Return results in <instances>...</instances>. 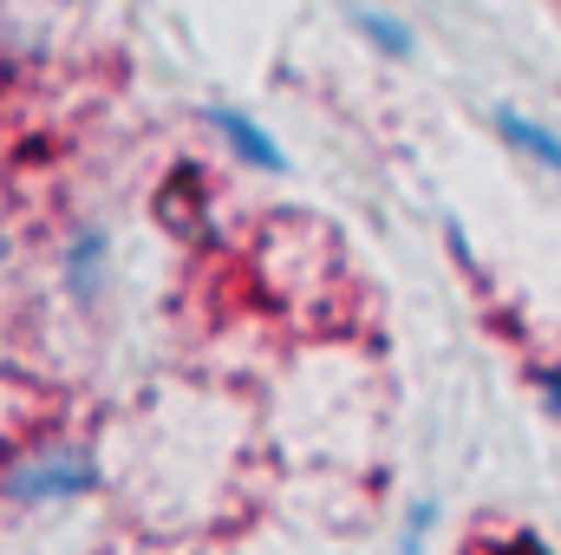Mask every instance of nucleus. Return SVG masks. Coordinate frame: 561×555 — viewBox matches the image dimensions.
Wrapping results in <instances>:
<instances>
[{
	"instance_id": "obj_1",
	"label": "nucleus",
	"mask_w": 561,
	"mask_h": 555,
	"mask_svg": "<svg viewBox=\"0 0 561 555\" xmlns=\"http://www.w3.org/2000/svg\"><path fill=\"white\" fill-rule=\"evenodd\" d=\"M92 490H99V457H92V444H72V438L26 444L0 471V497L20 510H59V503L92 497Z\"/></svg>"
},
{
	"instance_id": "obj_2",
	"label": "nucleus",
	"mask_w": 561,
	"mask_h": 555,
	"mask_svg": "<svg viewBox=\"0 0 561 555\" xmlns=\"http://www.w3.org/2000/svg\"><path fill=\"white\" fill-rule=\"evenodd\" d=\"M203 125L229 144L236 163L268 170V177H287V150H280V138L262 125V118H249V112H236V105H203Z\"/></svg>"
},
{
	"instance_id": "obj_3",
	"label": "nucleus",
	"mask_w": 561,
	"mask_h": 555,
	"mask_svg": "<svg viewBox=\"0 0 561 555\" xmlns=\"http://www.w3.org/2000/svg\"><path fill=\"white\" fill-rule=\"evenodd\" d=\"M59 281H66L72 307H99V294H105V281H112V236L92 229V223L72 229L66 249H59Z\"/></svg>"
},
{
	"instance_id": "obj_4",
	"label": "nucleus",
	"mask_w": 561,
	"mask_h": 555,
	"mask_svg": "<svg viewBox=\"0 0 561 555\" xmlns=\"http://www.w3.org/2000/svg\"><path fill=\"white\" fill-rule=\"evenodd\" d=\"M490 125H496V138L510 144L516 157H529V163H542L549 177H561V132L556 125H542V118H529V112H516V105H496Z\"/></svg>"
},
{
	"instance_id": "obj_5",
	"label": "nucleus",
	"mask_w": 561,
	"mask_h": 555,
	"mask_svg": "<svg viewBox=\"0 0 561 555\" xmlns=\"http://www.w3.org/2000/svg\"><path fill=\"white\" fill-rule=\"evenodd\" d=\"M353 26L366 33V46H379L386 59H412L419 53V33L399 20V13H379V7H353Z\"/></svg>"
},
{
	"instance_id": "obj_6",
	"label": "nucleus",
	"mask_w": 561,
	"mask_h": 555,
	"mask_svg": "<svg viewBox=\"0 0 561 555\" xmlns=\"http://www.w3.org/2000/svg\"><path fill=\"white\" fill-rule=\"evenodd\" d=\"M431 530H437V503L419 497L412 510H405V536H399V555H431Z\"/></svg>"
},
{
	"instance_id": "obj_7",
	"label": "nucleus",
	"mask_w": 561,
	"mask_h": 555,
	"mask_svg": "<svg viewBox=\"0 0 561 555\" xmlns=\"http://www.w3.org/2000/svg\"><path fill=\"white\" fill-rule=\"evenodd\" d=\"M33 59V39H26V26H13V13L0 7V66H26Z\"/></svg>"
},
{
	"instance_id": "obj_8",
	"label": "nucleus",
	"mask_w": 561,
	"mask_h": 555,
	"mask_svg": "<svg viewBox=\"0 0 561 555\" xmlns=\"http://www.w3.org/2000/svg\"><path fill=\"white\" fill-rule=\"evenodd\" d=\"M529 380H536V399H542V412L561 424V360H542Z\"/></svg>"
},
{
	"instance_id": "obj_9",
	"label": "nucleus",
	"mask_w": 561,
	"mask_h": 555,
	"mask_svg": "<svg viewBox=\"0 0 561 555\" xmlns=\"http://www.w3.org/2000/svg\"><path fill=\"white\" fill-rule=\"evenodd\" d=\"M503 555H556V550H549V543H542L536 530H516V536L503 543Z\"/></svg>"
}]
</instances>
